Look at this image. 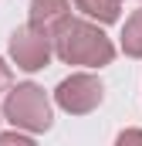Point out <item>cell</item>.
Here are the masks:
<instances>
[{
  "mask_svg": "<svg viewBox=\"0 0 142 146\" xmlns=\"http://www.w3.org/2000/svg\"><path fill=\"white\" fill-rule=\"evenodd\" d=\"M74 34L78 41L71 44V41H61V58H68V61H108V54H112V48L105 44V37L95 34V31H88V27H78L74 24Z\"/></svg>",
  "mask_w": 142,
  "mask_h": 146,
  "instance_id": "obj_2",
  "label": "cell"
},
{
  "mask_svg": "<svg viewBox=\"0 0 142 146\" xmlns=\"http://www.w3.org/2000/svg\"><path fill=\"white\" fill-rule=\"evenodd\" d=\"M14 54L20 61V68H41L47 61V44L44 41H27V34H14Z\"/></svg>",
  "mask_w": 142,
  "mask_h": 146,
  "instance_id": "obj_3",
  "label": "cell"
},
{
  "mask_svg": "<svg viewBox=\"0 0 142 146\" xmlns=\"http://www.w3.org/2000/svg\"><path fill=\"white\" fill-rule=\"evenodd\" d=\"M7 115L10 122H20V126H31V129H47L51 126V112H47V102L44 95L37 92L34 85H24L10 95L7 102Z\"/></svg>",
  "mask_w": 142,
  "mask_h": 146,
  "instance_id": "obj_1",
  "label": "cell"
},
{
  "mask_svg": "<svg viewBox=\"0 0 142 146\" xmlns=\"http://www.w3.org/2000/svg\"><path fill=\"white\" fill-rule=\"evenodd\" d=\"M118 143H122V146H142V133H125Z\"/></svg>",
  "mask_w": 142,
  "mask_h": 146,
  "instance_id": "obj_4",
  "label": "cell"
}]
</instances>
